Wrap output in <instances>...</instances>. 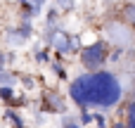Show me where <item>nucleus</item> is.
<instances>
[{
  "label": "nucleus",
  "instance_id": "f257e3e1",
  "mask_svg": "<svg viewBox=\"0 0 135 128\" xmlns=\"http://www.w3.org/2000/svg\"><path fill=\"white\" fill-rule=\"evenodd\" d=\"M71 102L83 109H112L123 100V86L114 71H85L69 83Z\"/></svg>",
  "mask_w": 135,
  "mask_h": 128
},
{
  "label": "nucleus",
  "instance_id": "f03ea898",
  "mask_svg": "<svg viewBox=\"0 0 135 128\" xmlns=\"http://www.w3.org/2000/svg\"><path fill=\"white\" fill-rule=\"evenodd\" d=\"M109 52H112V50H109L107 40H95V43H90V45H85V48L78 50L81 64H83L88 71H100V69L107 64Z\"/></svg>",
  "mask_w": 135,
  "mask_h": 128
},
{
  "label": "nucleus",
  "instance_id": "7ed1b4c3",
  "mask_svg": "<svg viewBox=\"0 0 135 128\" xmlns=\"http://www.w3.org/2000/svg\"><path fill=\"white\" fill-rule=\"evenodd\" d=\"M43 109L45 112H64V100L57 93H47L43 97Z\"/></svg>",
  "mask_w": 135,
  "mask_h": 128
},
{
  "label": "nucleus",
  "instance_id": "20e7f679",
  "mask_svg": "<svg viewBox=\"0 0 135 128\" xmlns=\"http://www.w3.org/2000/svg\"><path fill=\"white\" fill-rule=\"evenodd\" d=\"M121 21L126 24V26H131V29H135V2H126L123 7H121Z\"/></svg>",
  "mask_w": 135,
  "mask_h": 128
},
{
  "label": "nucleus",
  "instance_id": "39448f33",
  "mask_svg": "<svg viewBox=\"0 0 135 128\" xmlns=\"http://www.w3.org/2000/svg\"><path fill=\"white\" fill-rule=\"evenodd\" d=\"M123 128H135V100H131L126 105V121H123Z\"/></svg>",
  "mask_w": 135,
  "mask_h": 128
},
{
  "label": "nucleus",
  "instance_id": "423d86ee",
  "mask_svg": "<svg viewBox=\"0 0 135 128\" xmlns=\"http://www.w3.org/2000/svg\"><path fill=\"white\" fill-rule=\"evenodd\" d=\"M0 100L14 102V90H12V86H0Z\"/></svg>",
  "mask_w": 135,
  "mask_h": 128
},
{
  "label": "nucleus",
  "instance_id": "0eeeda50",
  "mask_svg": "<svg viewBox=\"0 0 135 128\" xmlns=\"http://www.w3.org/2000/svg\"><path fill=\"white\" fill-rule=\"evenodd\" d=\"M57 2V7L62 10V12H71L74 7H76V0H55Z\"/></svg>",
  "mask_w": 135,
  "mask_h": 128
},
{
  "label": "nucleus",
  "instance_id": "6e6552de",
  "mask_svg": "<svg viewBox=\"0 0 135 128\" xmlns=\"http://www.w3.org/2000/svg\"><path fill=\"white\" fill-rule=\"evenodd\" d=\"M0 83H2V86H12V83H14V76H12L9 71H5V67H0Z\"/></svg>",
  "mask_w": 135,
  "mask_h": 128
},
{
  "label": "nucleus",
  "instance_id": "1a4fd4ad",
  "mask_svg": "<svg viewBox=\"0 0 135 128\" xmlns=\"http://www.w3.org/2000/svg\"><path fill=\"white\" fill-rule=\"evenodd\" d=\"M5 119H9V121L14 124V128H24V121H21V119H19L12 109H7V112H5Z\"/></svg>",
  "mask_w": 135,
  "mask_h": 128
},
{
  "label": "nucleus",
  "instance_id": "9d476101",
  "mask_svg": "<svg viewBox=\"0 0 135 128\" xmlns=\"http://www.w3.org/2000/svg\"><path fill=\"white\" fill-rule=\"evenodd\" d=\"M28 5H31V12L36 17V14H40V7L45 5V0H28Z\"/></svg>",
  "mask_w": 135,
  "mask_h": 128
},
{
  "label": "nucleus",
  "instance_id": "9b49d317",
  "mask_svg": "<svg viewBox=\"0 0 135 128\" xmlns=\"http://www.w3.org/2000/svg\"><path fill=\"white\" fill-rule=\"evenodd\" d=\"M47 59H50L47 50H45V48H43V50L38 48V50H36V62H47Z\"/></svg>",
  "mask_w": 135,
  "mask_h": 128
},
{
  "label": "nucleus",
  "instance_id": "f8f14e48",
  "mask_svg": "<svg viewBox=\"0 0 135 128\" xmlns=\"http://www.w3.org/2000/svg\"><path fill=\"white\" fill-rule=\"evenodd\" d=\"M52 71H55V74H57L59 78H66V69H64V67H62L59 62H55V64H52Z\"/></svg>",
  "mask_w": 135,
  "mask_h": 128
},
{
  "label": "nucleus",
  "instance_id": "ddd939ff",
  "mask_svg": "<svg viewBox=\"0 0 135 128\" xmlns=\"http://www.w3.org/2000/svg\"><path fill=\"white\" fill-rule=\"evenodd\" d=\"M93 121H95V124H97L100 128H104V126H107V121H104V116H102L100 112H97V114H93Z\"/></svg>",
  "mask_w": 135,
  "mask_h": 128
},
{
  "label": "nucleus",
  "instance_id": "4468645a",
  "mask_svg": "<svg viewBox=\"0 0 135 128\" xmlns=\"http://www.w3.org/2000/svg\"><path fill=\"white\" fill-rule=\"evenodd\" d=\"M81 121H83V126H88V124L93 121V114H88V109H83V116H81Z\"/></svg>",
  "mask_w": 135,
  "mask_h": 128
},
{
  "label": "nucleus",
  "instance_id": "2eb2a0df",
  "mask_svg": "<svg viewBox=\"0 0 135 128\" xmlns=\"http://www.w3.org/2000/svg\"><path fill=\"white\" fill-rule=\"evenodd\" d=\"M5 59H7V57H5V52H0V67L5 64Z\"/></svg>",
  "mask_w": 135,
  "mask_h": 128
},
{
  "label": "nucleus",
  "instance_id": "dca6fc26",
  "mask_svg": "<svg viewBox=\"0 0 135 128\" xmlns=\"http://www.w3.org/2000/svg\"><path fill=\"white\" fill-rule=\"evenodd\" d=\"M64 128H83V126H76V124H66Z\"/></svg>",
  "mask_w": 135,
  "mask_h": 128
},
{
  "label": "nucleus",
  "instance_id": "f3484780",
  "mask_svg": "<svg viewBox=\"0 0 135 128\" xmlns=\"http://www.w3.org/2000/svg\"><path fill=\"white\" fill-rule=\"evenodd\" d=\"M133 40H135V29H133Z\"/></svg>",
  "mask_w": 135,
  "mask_h": 128
},
{
  "label": "nucleus",
  "instance_id": "a211bd4d",
  "mask_svg": "<svg viewBox=\"0 0 135 128\" xmlns=\"http://www.w3.org/2000/svg\"><path fill=\"white\" fill-rule=\"evenodd\" d=\"M116 2H126V0H116Z\"/></svg>",
  "mask_w": 135,
  "mask_h": 128
},
{
  "label": "nucleus",
  "instance_id": "6ab92c4d",
  "mask_svg": "<svg viewBox=\"0 0 135 128\" xmlns=\"http://www.w3.org/2000/svg\"><path fill=\"white\" fill-rule=\"evenodd\" d=\"M19 2H24V0H19Z\"/></svg>",
  "mask_w": 135,
  "mask_h": 128
}]
</instances>
